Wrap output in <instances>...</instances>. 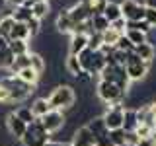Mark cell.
I'll list each match as a JSON object with an SVG mask.
<instances>
[{"instance_id": "obj_43", "label": "cell", "mask_w": 156, "mask_h": 146, "mask_svg": "<svg viewBox=\"0 0 156 146\" xmlns=\"http://www.w3.org/2000/svg\"><path fill=\"white\" fill-rule=\"evenodd\" d=\"M6 49H8V39L0 37V53H2V51H6Z\"/></svg>"}, {"instance_id": "obj_18", "label": "cell", "mask_w": 156, "mask_h": 146, "mask_svg": "<svg viewBox=\"0 0 156 146\" xmlns=\"http://www.w3.org/2000/svg\"><path fill=\"white\" fill-rule=\"evenodd\" d=\"M10 16L16 19L18 23H27L29 19L33 18V12H31V8L18 6V8H12V10H10Z\"/></svg>"}, {"instance_id": "obj_2", "label": "cell", "mask_w": 156, "mask_h": 146, "mask_svg": "<svg viewBox=\"0 0 156 146\" xmlns=\"http://www.w3.org/2000/svg\"><path fill=\"white\" fill-rule=\"evenodd\" d=\"M0 86H4L8 90V96H10V103H14V101H23L27 99L29 96L33 94V88L35 86H29L26 84L23 80H20L16 74H10V76H4L0 78Z\"/></svg>"}, {"instance_id": "obj_44", "label": "cell", "mask_w": 156, "mask_h": 146, "mask_svg": "<svg viewBox=\"0 0 156 146\" xmlns=\"http://www.w3.org/2000/svg\"><path fill=\"white\" fill-rule=\"evenodd\" d=\"M144 6H146V8H154V10H156V0H144Z\"/></svg>"}, {"instance_id": "obj_41", "label": "cell", "mask_w": 156, "mask_h": 146, "mask_svg": "<svg viewBox=\"0 0 156 146\" xmlns=\"http://www.w3.org/2000/svg\"><path fill=\"white\" fill-rule=\"evenodd\" d=\"M45 146H72L70 142H62V140H49Z\"/></svg>"}, {"instance_id": "obj_19", "label": "cell", "mask_w": 156, "mask_h": 146, "mask_svg": "<svg viewBox=\"0 0 156 146\" xmlns=\"http://www.w3.org/2000/svg\"><path fill=\"white\" fill-rule=\"evenodd\" d=\"M14 26H16V19L10 16V14H4V16L0 18V37H4V39L10 41V33H12Z\"/></svg>"}, {"instance_id": "obj_10", "label": "cell", "mask_w": 156, "mask_h": 146, "mask_svg": "<svg viewBox=\"0 0 156 146\" xmlns=\"http://www.w3.org/2000/svg\"><path fill=\"white\" fill-rule=\"evenodd\" d=\"M68 16H70V19L76 23H82V22H88V19L92 18V12L90 8H88V2L86 0H76L72 6H68Z\"/></svg>"}, {"instance_id": "obj_14", "label": "cell", "mask_w": 156, "mask_h": 146, "mask_svg": "<svg viewBox=\"0 0 156 146\" xmlns=\"http://www.w3.org/2000/svg\"><path fill=\"white\" fill-rule=\"evenodd\" d=\"M84 49H88V35L72 33L70 41H68V53H70V55H80Z\"/></svg>"}, {"instance_id": "obj_37", "label": "cell", "mask_w": 156, "mask_h": 146, "mask_svg": "<svg viewBox=\"0 0 156 146\" xmlns=\"http://www.w3.org/2000/svg\"><path fill=\"white\" fill-rule=\"evenodd\" d=\"M144 19L148 22V26L156 29V10L154 8H146V12H144Z\"/></svg>"}, {"instance_id": "obj_36", "label": "cell", "mask_w": 156, "mask_h": 146, "mask_svg": "<svg viewBox=\"0 0 156 146\" xmlns=\"http://www.w3.org/2000/svg\"><path fill=\"white\" fill-rule=\"evenodd\" d=\"M27 29H29V35L31 37H37L39 33H41V19H37V18H31L29 22L26 23Z\"/></svg>"}, {"instance_id": "obj_34", "label": "cell", "mask_w": 156, "mask_h": 146, "mask_svg": "<svg viewBox=\"0 0 156 146\" xmlns=\"http://www.w3.org/2000/svg\"><path fill=\"white\" fill-rule=\"evenodd\" d=\"M86 2H88V8H90L92 16H98V14H104L109 0H86Z\"/></svg>"}, {"instance_id": "obj_42", "label": "cell", "mask_w": 156, "mask_h": 146, "mask_svg": "<svg viewBox=\"0 0 156 146\" xmlns=\"http://www.w3.org/2000/svg\"><path fill=\"white\" fill-rule=\"evenodd\" d=\"M136 146H154V138H152V136H148V138H143Z\"/></svg>"}, {"instance_id": "obj_11", "label": "cell", "mask_w": 156, "mask_h": 146, "mask_svg": "<svg viewBox=\"0 0 156 146\" xmlns=\"http://www.w3.org/2000/svg\"><path fill=\"white\" fill-rule=\"evenodd\" d=\"M6 129H8L10 136H12L14 140H22L23 134H26V130H27V125L23 123L22 119H18L16 113H8V117H6Z\"/></svg>"}, {"instance_id": "obj_23", "label": "cell", "mask_w": 156, "mask_h": 146, "mask_svg": "<svg viewBox=\"0 0 156 146\" xmlns=\"http://www.w3.org/2000/svg\"><path fill=\"white\" fill-rule=\"evenodd\" d=\"M31 12H33V18H37V19L47 18L49 12H51V2H49V0H37V2L33 4Z\"/></svg>"}, {"instance_id": "obj_4", "label": "cell", "mask_w": 156, "mask_h": 146, "mask_svg": "<svg viewBox=\"0 0 156 146\" xmlns=\"http://www.w3.org/2000/svg\"><path fill=\"white\" fill-rule=\"evenodd\" d=\"M100 80H105V82H113L115 86H119L121 90L125 92H129L131 90V78L127 76V70H125V66H119V64H105V68L100 72Z\"/></svg>"}, {"instance_id": "obj_17", "label": "cell", "mask_w": 156, "mask_h": 146, "mask_svg": "<svg viewBox=\"0 0 156 146\" xmlns=\"http://www.w3.org/2000/svg\"><path fill=\"white\" fill-rule=\"evenodd\" d=\"M139 127V117H136V109L125 107V119H123V130L125 133H135Z\"/></svg>"}, {"instance_id": "obj_1", "label": "cell", "mask_w": 156, "mask_h": 146, "mask_svg": "<svg viewBox=\"0 0 156 146\" xmlns=\"http://www.w3.org/2000/svg\"><path fill=\"white\" fill-rule=\"evenodd\" d=\"M49 99V105L51 109H57V111H66V109H72L76 103V92L72 86L68 84H58L55 90L51 92V96L47 97Z\"/></svg>"}, {"instance_id": "obj_20", "label": "cell", "mask_w": 156, "mask_h": 146, "mask_svg": "<svg viewBox=\"0 0 156 146\" xmlns=\"http://www.w3.org/2000/svg\"><path fill=\"white\" fill-rule=\"evenodd\" d=\"M65 70L72 78H76L82 72V66H80V62H78V57L76 55H70V53L66 55V58H65Z\"/></svg>"}, {"instance_id": "obj_25", "label": "cell", "mask_w": 156, "mask_h": 146, "mask_svg": "<svg viewBox=\"0 0 156 146\" xmlns=\"http://www.w3.org/2000/svg\"><path fill=\"white\" fill-rule=\"evenodd\" d=\"M16 76L20 78V80H23L26 84H29V86H35L37 82L41 80V74H37V72L33 70L31 66H29V68H23V70H20Z\"/></svg>"}, {"instance_id": "obj_26", "label": "cell", "mask_w": 156, "mask_h": 146, "mask_svg": "<svg viewBox=\"0 0 156 146\" xmlns=\"http://www.w3.org/2000/svg\"><path fill=\"white\" fill-rule=\"evenodd\" d=\"M90 23H92V29L98 33H104L107 31V29L111 27V23L107 22V18L104 16V14H98V16H92L90 18Z\"/></svg>"}, {"instance_id": "obj_29", "label": "cell", "mask_w": 156, "mask_h": 146, "mask_svg": "<svg viewBox=\"0 0 156 146\" xmlns=\"http://www.w3.org/2000/svg\"><path fill=\"white\" fill-rule=\"evenodd\" d=\"M125 35H127V39H129V41L133 43L135 47H136V45H143V43L148 41V39H146V33L139 31V29H127Z\"/></svg>"}, {"instance_id": "obj_5", "label": "cell", "mask_w": 156, "mask_h": 146, "mask_svg": "<svg viewBox=\"0 0 156 146\" xmlns=\"http://www.w3.org/2000/svg\"><path fill=\"white\" fill-rule=\"evenodd\" d=\"M49 140H51V134L43 129L41 121L35 119L31 125H27V130L22 138V144L23 146H45Z\"/></svg>"}, {"instance_id": "obj_27", "label": "cell", "mask_w": 156, "mask_h": 146, "mask_svg": "<svg viewBox=\"0 0 156 146\" xmlns=\"http://www.w3.org/2000/svg\"><path fill=\"white\" fill-rule=\"evenodd\" d=\"M12 39H22V41H29V39H31V35H29V29H27L26 23H18L16 22L12 33H10V41H12Z\"/></svg>"}, {"instance_id": "obj_28", "label": "cell", "mask_w": 156, "mask_h": 146, "mask_svg": "<svg viewBox=\"0 0 156 146\" xmlns=\"http://www.w3.org/2000/svg\"><path fill=\"white\" fill-rule=\"evenodd\" d=\"M31 68L37 72V74H45V68H47V61L43 55H39V53H31Z\"/></svg>"}, {"instance_id": "obj_21", "label": "cell", "mask_w": 156, "mask_h": 146, "mask_svg": "<svg viewBox=\"0 0 156 146\" xmlns=\"http://www.w3.org/2000/svg\"><path fill=\"white\" fill-rule=\"evenodd\" d=\"M8 47L10 51L14 53V57H20V55H27L29 51V41H22V39H12V41H8Z\"/></svg>"}, {"instance_id": "obj_8", "label": "cell", "mask_w": 156, "mask_h": 146, "mask_svg": "<svg viewBox=\"0 0 156 146\" xmlns=\"http://www.w3.org/2000/svg\"><path fill=\"white\" fill-rule=\"evenodd\" d=\"M121 16H123L127 22H139V19H144V12L146 6L139 0H121Z\"/></svg>"}, {"instance_id": "obj_24", "label": "cell", "mask_w": 156, "mask_h": 146, "mask_svg": "<svg viewBox=\"0 0 156 146\" xmlns=\"http://www.w3.org/2000/svg\"><path fill=\"white\" fill-rule=\"evenodd\" d=\"M31 66V53H27V55H20L14 58V64L10 66V72L12 74H18L20 70H23V68H29Z\"/></svg>"}, {"instance_id": "obj_39", "label": "cell", "mask_w": 156, "mask_h": 146, "mask_svg": "<svg viewBox=\"0 0 156 146\" xmlns=\"http://www.w3.org/2000/svg\"><path fill=\"white\" fill-rule=\"evenodd\" d=\"M0 103H10V96H8V90L4 86H0Z\"/></svg>"}, {"instance_id": "obj_16", "label": "cell", "mask_w": 156, "mask_h": 146, "mask_svg": "<svg viewBox=\"0 0 156 146\" xmlns=\"http://www.w3.org/2000/svg\"><path fill=\"white\" fill-rule=\"evenodd\" d=\"M29 109L35 115V119H41L43 115H47L49 111H51V105H49L47 97H37V99H33V103L29 105Z\"/></svg>"}, {"instance_id": "obj_7", "label": "cell", "mask_w": 156, "mask_h": 146, "mask_svg": "<svg viewBox=\"0 0 156 146\" xmlns=\"http://www.w3.org/2000/svg\"><path fill=\"white\" fill-rule=\"evenodd\" d=\"M105 127L109 130H117V129H123V119H125V105H107L104 115Z\"/></svg>"}, {"instance_id": "obj_15", "label": "cell", "mask_w": 156, "mask_h": 146, "mask_svg": "<svg viewBox=\"0 0 156 146\" xmlns=\"http://www.w3.org/2000/svg\"><path fill=\"white\" fill-rule=\"evenodd\" d=\"M133 53H135L139 58H143L144 62H150V64L156 61V47L152 45V43H148V41L143 43V45H136Z\"/></svg>"}, {"instance_id": "obj_12", "label": "cell", "mask_w": 156, "mask_h": 146, "mask_svg": "<svg viewBox=\"0 0 156 146\" xmlns=\"http://www.w3.org/2000/svg\"><path fill=\"white\" fill-rule=\"evenodd\" d=\"M72 146H96V138L92 134V130L88 127H78V129L72 133V140H70Z\"/></svg>"}, {"instance_id": "obj_40", "label": "cell", "mask_w": 156, "mask_h": 146, "mask_svg": "<svg viewBox=\"0 0 156 146\" xmlns=\"http://www.w3.org/2000/svg\"><path fill=\"white\" fill-rule=\"evenodd\" d=\"M26 0H6V6L8 8H18V6H23Z\"/></svg>"}, {"instance_id": "obj_22", "label": "cell", "mask_w": 156, "mask_h": 146, "mask_svg": "<svg viewBox=\"0 0 156 146\" xmlns=\"http://www.w3.org/2000/svg\"><path fill=\"white\" fill-rule=\"evenodd\" d=\"M104 16L107 18V22H109V23H113L115 19H119V18H123V16H121V6H119V2L109 0V2H107V6H105V10H104Z\"/></svg>"}, {"instance_id": "obj_9", "label": "cell", "mask_w": 156, "mask_h": 146, "mask_svg": "<svg viewBox=\"0 0 156 146\" xmlns=\"http://www.w3.org/2000/svg\"><path fill=\"white\" fill-rule=\"evenodd\" d=\"M39 121H41L43 129H45L49 134H55V133H58V130L66 125V115H65V111L51 109L47 115H43Z\"/></svg>"}, {"instance_id": "obj_32", "label": "cell", "mask_w": 156, "mask_h": 146, "mask_svg": "<svg viewBox=\"0 0 156 146\" xmlns=\"http://www.w3.org/2000/svg\"><path fill=\"white\" fill-rule=\"evenodd\" d=\"M109 140H111V146H123L127 142V133L123 129L109 130Z\"/></svg>"}, {"instance_id": "obj_35", "label": "cell", "mask_w": 156, "mask_h": 146, "mask_svg": "<svg viewBox=\"0 0 156 146\" xmlns=\"http://www.w3.org/2000/svg\"><path fill=\"white\" fill-rule=\"evenodd\" d=\"M115 49H117V51H123V53H133L135 51V45L127 39V35L123 33V35L119 37V41L115 43Z\"/></svg>"}, {"instance_id": "obj_3", "label": "cell", "mask_w": 156, "mask_h": 146, "mask_svg": "<svg viewBox=\"0 0 156 146\" xmlns=\"http://www.w3.org/2000/svg\"><path fill=\"white\" fill-rule=\"evenodd\" d=\"M96 96L100 97L105 105H123L125 97H127V94L119 86H115L113 82H105V80H98Z\"/></svg>"}, {"instance_id": "obj_46", "label": "cell", "mask_w": 156, "mask_h": 146, "mask_svg": "<svg viewBox=\"0 0 156 146\" xmlns=\"http://www.w3.org/2000/svg\"><path fill=\"white\" fill-rule=\"evenodd\" d=\"M123 146H133V144H127V142H125V144H123Z\"/></svg>"}, {"instance_id": "obj_45", "label": "cell", "mask_w": 156, "mask_h": 146, "mask_svg": "<svg viewBox=\"0 0 156 146\" xmlns=\"http://www.w3.org/2000/svg\"><path fill=\"white\" fill-rule=\"evenodd\" d=\"M4 6H6V0H0V10H2Z\"/></svg>"}, {"instance_id": "obj_31", "label": "cell", "mask_w": 156, "mask_h": 146, "mask_svg": "<svg viewBox=\"0 0 156 146\" xmlns=\"http://www.w3.org/2000/svg\"><path fill=\"white\" fill-rule=\"evenodd\" d=\"M101 45H104V37H101V33L92 31L90 35H88V49H90V51H100Z\"/></svg>"}, {"instance_id": "obj_13", "label": "cell", "mask_w": 156, "mask_h": 146, "mask_svg": "<svg viewBox=\"0 0 156 146\" xmlns=\"http://www.w3.org/2000/svg\"><path fill=\"white\" fill-rule=\"evenodd\" d=\"M55 27L58 33H62V35H72V31H74V22L70 19L68 16V8H61L57 14V19H55Z\"/></svg>"}, {"instance_id": "obj_33", "label": "cell", "mask_w": 156, "mask_h": 146, "mask_svg": "<svg viewBox=\"0 0 156 146\" xmlns=\"http://www.w3.org/2000/svg\"><path fill=\"white\" fill-rule=\"evenodd\" d=\"M14 113H16V117H18V119H22L26 125H31L33 121H35V115L31 113V109H29V107H18Z\"/></svg>"}, {"instance_id": "obj_30", "label": "cell", "mask_w": 156, "mask_h": 146, "mask_svg": "<svg viewBox=\"0 0 156 146\" xmlns=\"http://www.w3.org/2000/svg\"><path fill=\"white\" fill-rule=\"evenodd\" d=\"M121 35H123V33L115 31L113 27H109L107 31L101 33V37H104V45H107V47H115V43L119 41V37H121Z\"/></svg>"}, {"instance_id": "obj_6", "label": "cell", "mask_w": 156, "mask_h": 146, "mask_svg": "<svg viewBox=\"0 0 156 146\" xmlns=\"http://www.w3.org/2000/svg\"><path fill=\"white\" fill-rule=\"evenodd\" d=\"M125 70H127V76L131 78V82H140L148 74L150 62H144L143 58H139L135 53H129L127 62H125Z\"/></svg>"}, {"instance_id": "obj_38", "label": "cell", "mask_w": 156, "mask_h": 146, "mask_svg": "<svg viewBox=\"0 0 156 146\" xmlns=\"http://www.w3.org/2000/svg\"><path fill=\"white\" fill-rule=\"evenodd\" d=\"M111 27H113L115 31H119V33H125V31H127V19H125V18L115 19V22L111 23Z\"/></svg>"}]
</instances>
